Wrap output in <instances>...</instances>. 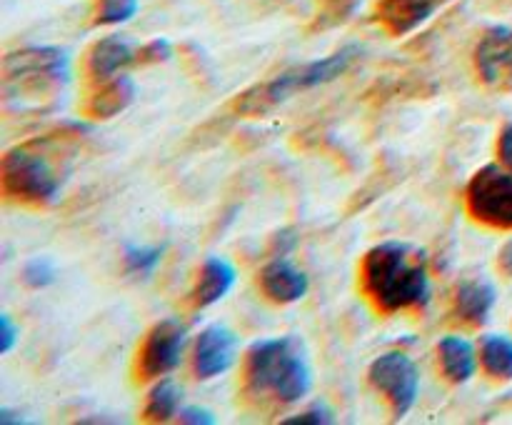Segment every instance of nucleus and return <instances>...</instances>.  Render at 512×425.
<instances>
[{"label": "nucleus", "mask_w": 512, "mask_h": 425, "mask_svg": "<svg viewBox=\"0 0 512 425\" xmlns=\"http://www.w3.org/2000/svg\"><path fill=\"white\" fill-rule=\"evenodd\" d=\"M360 280L365 295L383 313L423 310L430 303L428 255L415 245L390 240L370 248Z\"/></svg>", "instance_id": "nucleus-1"}, {"label": "nucleus", "mask_w": 512, "mask_h": 425, "mask_svg": "<svg viewBox=\"0 0 512 425\" xmlns=\"http://www.w3.org/2000/svg\"><path fill=\"white\" fill-rule=\"evenodd\" d=\"M63 143L65 133H53L10 148L0 165L3 193L18 203H53L68 178L70 148Z\"/></svg>", "instance_id": "nucleus-2"}, {"label": "nucleus", "mask_w": 512, "mask_h": 425, "mask_svg": "<svg viewBox=\"0 0 512 425\" xmlns=\"http://www.w3.org/2000/svg\"><path fill=\"white\" fill-rule=\"evenodd\" d=\"M245 388L278 403H298L313 388V370L300 338L255 340L245 355Z\"/></svg>", "instance_id": "nucleus-3"}, {"label": "nucleus", "mask_w": 512, "mask_h": 425, "mask_svg": "<svg viewBox=\"0 0 512 425\" xmlns=\"http://www.w3.org/2000/svg\"><path fill=\"white\" fill-rule=\"evenodd\" d=\"M70 80V58L63 48L33 45L15 50L3 60V93L5 100H18L20 105L53 98Z\"/></svg>", "instance_id": "nucleus-4"}, {"label": "nucleus", "mask_w": 512, "mask_h": 425, "mask_svg": "<svg viewBox=\"0 0 512 425\" xmlns=\"http://www.w3.org/2000/svg\"><path fill=\"white\" fill-rule=\"evenodd\" d=\"M358 55H360L358 45H345V48L325 55V58L295 65V68L275 75V78L268 80V83L248 90V93L238 100V110L245 115L268 113L270 108L285 103V100H290L293 95L308 93V90H315L320 88V85H328L333 83V80H338L340 75L348 73L350 65L355 63Z\"/></svg>", "instance_id": "nucleus-5"}, {"label": "nucleus", "mask_w": 512, "mask_h": 425, "mask_svg": "<svg viewBox=\"0 0 512 425\" xmlns=\"http://www.w3.org/2000/svg\"><path fill=\"white\" fill-rule=\"evenodd\" d=\"M465 203L478 223L512 230V170L503 165H485L465 190Z\"/></svg>", "instance_id": "nucleus-6"}, {"label": "nucleus", "mask_w": 512, "mask_h": 425, "mask_svg": "<svg viewBox=\"0 0 512 425\" xmlns=\"http://www.w3.org/2000/svg\"><path fill=\"white\" fill-rule=\"evenodd\" d=\"M368 378L370 385L380 395H385L395 418H405L413 410L420 393V373L418 365L408 355L400 353V350H390V353L380 355L370 365Z\"/></svg>", "instance_id": "nucleus-7"}, {"label": "nucleus", "mask_w": 512, "mask_h": 425, "mask_svg": "<svg viewBox=\"0 0 512 425\" xmlns=\"http://www.w3.org/2000/svg\"><path fill=\"white\" fill-rule=\"evenodd\" d=\"M185 328L178 320H160L145 335L138 350V375L143 380L173 373L185 350Z\"/></svg>", "instance_id": "nucleus-8"}, {"label": "nucleus", "mask_w": 512, "mask_h": 425, "mask_svg": "<svg viewBox=\"0 0 512 425\" xmlns=\"http://www.w3.org/2000/svg\"><path fill=\"white\" fill-rule=\"evenodd\" d=\"M475 73L488 88L508 93L512 90V28L493 25L485 30L480 43L475 45Z\"/></svg>", "instance_id": "nucleus-9"}, {"label": "nucleus", "mask_w": 512, "mask_h": 425, "mask_svg": "<svg viewBox=\"0 0 512 425\" xmlns=\"http://www.w3.org/2000/svg\"><path fill=\"white\" fill-rule=\"evenodd\" d=\"M240 340L225 325L215 323L208 325L203 333L195 340L193 350V370L200 380L218 378V375L228 373L233 363L238 360Z\"/></svg>", "instance_id": "nucleus-10"}, {"label": "nucleus", "mask_w": 512, "mask_h": 425, "mask_svg": "<svg viewBox=\"0 0 512 425\" xmlns=\"http://www.w3.org/2000/svg\"><path fill=\"white\" fill-rule=\"evenodd\" d=\"M443 3L445 0H380L375 15L390 35L400 38L428 23Z\"/></svg>", "instance_id": "nucleus-11"}, {"label": "nucleus", "mask_w": 512, "mask_h": 425, "mask_svg": "<svg viewBox=\"0 0 512 425\" xmlns=\"http://www.w3.org/2000/svg\"><path fill=\"white\" fill-rule=\"evenodd\" d=\"M260 288H263L265 298L273 300V303L290 305L298 303V300H303L308 295L310 280L290 260L275 258L260 270Z\"/></svg>", "instance_id": "nucleus-12"}, {"label": "nucleus", "mask_w": 512, "mask_h": 425, "mask_svg": "<svg viewBox=\"0 0 512 425\" xmlns=\"http://www.w3.org/2000/svg\"><path fill=\"white\" fill-rule=\"evenodd\" d=\"M133 63H138V50L130 45V40L123 35H108L90 48L88 73L98 83H105Z\"/></svg>", "instance_id": "nucleus-13"}, {"label": "nucleus", "mask_w": 512, "mask_h": 425, "mask_svg": "<svg viewBox=\"0 0 512 425\" xmlns=\"http://www.w3.org/2000/svg\"><path fill=\"white\" fill-rule=\"evenodd\" d=\"M235 285V268L223 258H208L200 268L198 280L190 290V300L195 308H208L223 300Z\"/></svg>", "instance_id": "nucleus-14"}, {"label": "nucleus", "mask_w": 512, "mask_h": 425, "mask_svg": "<svg viewBox=\"0 0 512 425\" xmlns=\"http://www.w3.org/2000/svg\"><path fill=\"white\" fill-rule=\"evenodd\" d=\"M495 300H498V295H495L493 283H488V280H465L455 290V315L470 325H483L488 323L490 313H493Z\"/></svg>", "instance_id": "nucleus-15"}, {"label": "nucleus", "mask_w": 512, "mask_h": 425, "mask_svg": "<svg viewBox=\"0 0 512 425\" xmlns=\"http://www.w3.org/2000/svg\"><path fill=\"white\" fill-rule=\"evenodd\" d=\"M135 100V83L130 75H115L105 80L103 88L93 93V98L85 105V113L95 120H110L123 113Z\"/></svg>", "instance_id": "nucleus-16"}, {"label": "nucleus", "mask_w": 512, "mask_h": 425, "mask_svg": "<svg viewBox=\"0 0 512 425\" xmlns=\"http://www.w3.org/2000/svg\"><path fill=\"white\" fill-rule=\"evenodd\" d=\"M440 368L450 383H468L478 370V355H475L473 343H468L460 335H448L440 340Z\"/></svg>", "instance_id": "nucleus-17"}, {"label": "nucleus", "mask_w": 512, "mask_h": 425, "mask_svg": "<svg viewBox=\"0 0 512 425\" xmlns=\"http://www.w3.org/2000/svg\"><path fill=\"white\" fill-rule=\"evenodd\" d=\"M180 403H183V388L178 383H173L170 378L160 380L148 395V403H145V420L150 423H165L170 418H178Z\"/></svg>", "instance_id": "nucleus-18"}, {"label": "nucleus", "mask_w": 512, "mask_h": 425, "mask_svg": "<svg viewBox=\"0 0 512 425\" xmlns=\"http://www.w3.org/2000/svg\"><path fill=\"white\" fill-rule=\"evenodd\" d=\"M480 363L495 380H512V338L508 335H485L480 343Z\"/></svg>", "instance_id": "nucleus-19"}, {"label": "nucleus", "mask_w": 512, "mask_h": 425, "mask_svg": "<svg viewBox=\"0 0 512 425\" xmlns=\"http://www.w3.org/2000/svg\"><path fill=\"white\" fill-rule=\"evenodd\" d=\"M125 270L130 275H140V278H150L158 270L160 260H163V248L158 245H128L123 253Z\"/></svg>", "instance_id": "nucleus-20"}, {"label": "nucleus", "mask_w": 512, "mask_h": 425, "mask_svg": "<svg viewBox=\"0 0 512 425\" xmlns=\"http://www.w3.org/2000/svg\"><path fill=\"white\" fill-rule=\"evenodd\" d=\"M140 0H100L95 23L98 25H123L135 18Z\"/></svg>", "instance_id": "nucleus-21"}, {"label": "nucleus", "mask_w": 512, "mask_h": 425, "mask_svg": "<svg viewBox=\"0 0 512 425\" xmlns=\"http://www.w3.org/2000/svg\"><path fill=\"white\" fill-rule=\"evenodd\" d=\"M58 280V270H55V263L50 258H30L28 263L23 265V283L28 288L40 290V288H48Z\"/></svg>", "instance_id": "nucleus-22"}, {"label": "nucleus", "mask_w": 512, "mask_h": 425, "mask_svg": "<svg viewBox=\"0 0 512 425\" xmlns=\"http://www.w3.org/2000/svg\"><path fill=\"white\" fill-rule=\"evenodd\" d=\"M285 425H330L335 423L333 410H328L325 405H313V408L303 410L300 415H293V418H285Z\"/></svg>", "instance_id": "nucleus-23"}, {"label": "nucleus", "mask_w": 512, "mask_h": 425, "mask_svg": "<svg viewBox=\"0 0 512 425\" xmlns=\"http://www.w3.org/2000/svg\"><path fill=\"white\" fill-rule=\"evenodd\" d=\"M173 55V48L165 38H155L150 43H145L143 48H138V63H163Z\"/></svg>", "instance_id": "nucleus-24"}, {"label": "nucleus", "mask_w": 512, "mask_h": 425, "mask_svg": "<svg viewBox=\"0 0 512 425\" xmlns=\"http://www.w3.org/2000/svg\"><path fill=\"white\" fill-rule=\"evenodd\" d=\"M178 423H188V425H215L218 418H215L210 410L198 408V405H188V408H180L178 413Z\"/></svg>", "instance_id": "nucleus-25"}, {"label": "nucleus", "mask_w": 512, "mask_h": 425, "mask_svg": "<svg viewBox=\"0 0 512 425\" xmlns=\"http://www.w3.org/2000/svg\"><path fill=\"white\" fill-rule=\"evenodd\" d=\"M18 335L20 328L13 323V318L8 313L0 315V353H10L18 343Z\"/></svg>", "instance_id": "nucleus-26"}, {"label": "nucleus", "mask_w": 512, "mask_h": 425, "mask_svg": "<svg viewBox=\"0 0 512 425\" xmlns=\"http://www.w3.org/2000/svg\"><path fill=\"white\" fill-rule=\"evenodd\" d=\"M355 8H358V0H328L323 18H333V23H343L348 15H353Z\"/></svg>", "instance_id": "nucleus-27"}, {"label": "nucleus", "mask_w": 512, "mask_h": 425, "mask_svg": "<svg viewBox=\"0 0 512 425\" xmlns=\"http://www.w3.org/2000/svg\"><path fill=\"white\" fill-rule=\"evenodd\" d=\"M498 155H500V163H503L508 170H512V123H508L503 130H500Z\"/></svg>", "instance_id": "nucleus-28"}, {"label": "nucleus", "mask_w": 512, "mask_h": 425, "mask_svg": "<svg viewBox=\"0 0 512 425\" xmlns=\"http://www.w3.org/2000/svg\"><path fill=\"white\" fill-rule=\"evenodd\" d=\"M498 263H500V270H503L505 275H512V238L503 245V250H500Z\"/></svg>", "instance_id": "nucleus-29"}]
</instances>
